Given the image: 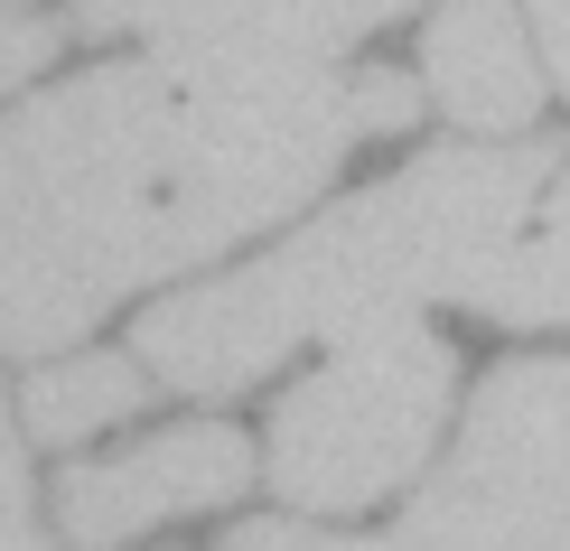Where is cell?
I'll list each match as a JSON object with an SVG mask.
<instances>
[{
    "mask_svg": "<svg viewBox=\"0 0 570 551\" xmlns=\"http://www.w3.org/2000/svg\"><path fill=\"white\" fill-rule=\"evenodd\" d=\"M421 76L112 57L0 112V346L66 355L104 308L281 225L374 131L421 122Z\"/></svg>",
    "mask_w": 570,
    "mask_h": 551,
    "instance_id": "obj_1",
    "label": "cell"
},
{
    "mask_svg": "<svg viewBox=\"0 0 570 551\" xmlns=\"http://www.w3.org/2000/svg\"><path fill=\"white\" fill-rule=\"evenodd\" d=\"M552 178V140H487V150H431L384 187L327 206L281 253L244 262L225 281H197L178 299H150L131 327V355L169 393H244L281 355L337 346L355 327L421 318L431 299H468L495 281L514 234L533 225V197Z\"/></svg>",
    "mask_w": 570,
    "mask_h": 551,
    "instance_id": "obj_2",
    "label": "cell"
},
{
    "mask_svg": "<svg viewBox=\"0 0 570 551\" xmlns=\"http://www.w3.org/2000/svg\"><path fill=\"white\" fill-rule=\"evenodd\" d=\"M459 355L431 318H384L327 346L318 374H299L272 402V486L291 514H365L393 486H412L440 449Z\"/></svg>",
    "mask_w": 570,
    "mask_h": 551,
    "instance_id": "obj_3",
    "label": "cell"
},
{
    "mask_svg": "<svg viewBox=\"0 0 570 551\" xmlns=\"http://www.w3.org/2000/svg\"><path fill=\"white\" fill-rule=\"evenodd\" d=\"M253 486V440L234 421H178L159 440L122 449V459H85L57 476V523L76 551H112L150 523H178V514H206V505H234Z\"/></svg>",
    "mask_w": 570,
    "mask_h": 551,
    "instance_id": "obj_4",
    "label": "cell"
},
{
    "mask_svg": "<svg viewBox=\"0 0 570 551\" xmlns=\"http://www.w3.org/2000/svg\"><path fill=\"white\" fill-rule=\"evenodd\" d=\"M402 10L412 0H94L85 29H131L140 47L197 66H337Z\"/></svg>",
    "mask_w": 570,
    "mask_h": 551,
    "instance_id": "obj_5",
    "label": "cell"
},
{
    "mask_svg": "<svg viewBox=\"0 0 570 551\" xmlns=\"http://www.w3.org/2000/svg\"><path fill=\"white\" fill-rule=\"evenodd\" d=\"M225 551H570V486H514V495H487V486H421L402 533L384 542H337L318 523H234Z\"/></svg>",
    "mask_w": 570,
    "mask_h": 551,
    "instance_id": "obj_6",
    "label": "cell"
},
{
    "mask_svg": "<svg viewBox=\"0 0 570 551\" xmlns=\"http://www.w3.org/2000/svg\"><path fill=\"white\" fill-rule=\"evenodd\" d=\"M440 486H570V365L561 355H524V365H495L478 383L459 421V449L440 459Z\"/></svg>",
    "mask_w": 570,
    "mask_h": 551,
    "instance_id": "obj_7",
    "label": "cell"
},
{
    "mask_svg": "<svg viewBox=\"0 0 570 551\" xmlns=\"http://www.w3.org/2000/svg\"><path fill=\"white\" fill-rule=\"evenodd\" d=\"M421 94L468 131L524 140L542 112V66L514 0H440L431 38H421Z\"/></svg>",
    "mask_w": 570,
    "mask_h": 551,
    "instance_id": "obj_8",
    "label": "cell"
},
{
    "mask_svg": "<svg viewBox=\"0 0 570 551\" xmlns=\"http://www.w3.org/2000/svg\"><path fill=\"white\" fill-rule=\"evenodd\" d=\"M140 383H150V365L140 355H47V365L29 374V430L47 449H76L94 440V430H112L140 402Z\"/></svg>",
    "mask_w": 570,
    "mask_h": 551,
    "instance_id": "obj_9",
    "label": "cell"
},
{
    "mask_svg": "<svg viewBox=\"0 0 570 551\" xmlns=\"http://www.w3.org/2000/svg\"><path fill=\"white\" fill-rule=\"evenodd\" d=\"M478 308L495 327H570V178L552 187V206L514 234V253L495 262Z\"/></svg>",
    "mask_w": 570,
    "mask_h": 551,
    "instance_id": "obj_10",
    "label": "cell"
},
{
    "mask_svg": "<svg viewBox=\"0 0 570 551\" xmlns=\"http://www.w3.org/2000/svg\"><path fill=\"white\" fill-rule=\"evenodd\" d=\"M0 551H57L38 533V505H29V459H19L10 402H0Z\"/></svg>",
    "mask_w": 570,
    "mask_h": 551,
    "instance_id": "obj_11",
    "label": "cell"
},
{
    "mask_svg": "<svg viewBox=\"0 0 570 551\" xmlns=\"http://www.w3.org/2000/svg\"><path fill=\"white\" fill-rule=\"evenodd\" d=\"M57 47H66V29H57V19L0 10V94H19L29 76H47V66H57Z\"/></svg>",
    "mask_w": 570,
    "mask_h": 551,
    "instance_id": "obj_12",
    "label": "cell"
},
{
    "mask_svg": "<svg viewBox=\"0 0 570 551\" xmlns=\"http://www.w3.org/2000/svg\"><path fill=\"white\" fill-rule=\"evenodd\" d=\"M524 19H533V38H542V76L570 94V0H524Z\"/></svg>",
    "mask_w": 570,
    "mask_h": 551,
    "instance_id": "obj_13",
    "label": "cell"
},
{
    "mask_svg": "<svg viewBox=\"0 0 570 551\" xmlns=\"http://www.w3.org/2000/svg\"><path fill=\"white\" fill-rule=\"evenodd\" d=\"M0 10H19V0H0Z\"/></svg>",
    "mask_w": 570,
    "mask_h": 551,
    "instance_id": "obj_14",
    "label": "cell"
}]
</instances>
